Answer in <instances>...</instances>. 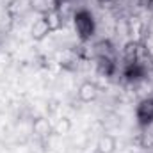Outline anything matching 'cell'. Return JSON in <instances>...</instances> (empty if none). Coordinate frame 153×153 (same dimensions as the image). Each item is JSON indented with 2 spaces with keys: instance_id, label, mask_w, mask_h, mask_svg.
I'll list each match as a JSON object with an SVG mask.
<instances>
[{
  "instance_id": "cell-1",
  "label": "cell",
  "mask_w": 153,
  "mask_h": 153,
  "mask_svg": "<svg viewBox=\"0 0 153 153\" xmlns=\"http://www.w3.org/2000/svg\"><path fill=\"white\" fill-rule=\"evenodd\" d=\"M73 23H75V30L76 34L80 36V39H91L93 36V32H94V22H93V16L87 13V11H78L75 14V20H73Z\"/></svg>"
},
{
  "instance_id": "cell-2",
  "label": "cell",
  "mask_w": 153,
  "mask_h": 153,
  "mask_svg": "<svg viewBox=\"0 0 153 153\" xmlns=\"http://www.w3.org/2000/svg\"><path fill=\"white\" fill-rule=\"evenodd\" d=\"M135 116L141 126H148L153 121V98H144L143 102H139L135 109Z\"/></svg>"
},
{
  "instance_id": "cell-3",
  "label": "cell",
  "mask_w": 153,
  "mask_h": 153,
  "mask_svg": "<svg viewBox=\"0 0 153 153\" xmlns=\"http://www.w3.org/2000/svg\"><path fill=\"white\" fill-rule=\"evenodd\" d=\"M50 32H52V30H50V27H48V22H46L45 14L39 16L38 20L32 23V27H30V34H32V39H34V41H43Z\"/></svg>"
},
{
  "instance_id": "cell-4",
  "label": "cell",
  "mask_w": 153,
  "mask_h": 153,
  "mask_svg": "<svg viewBox=\"0 0 153 153\" xmlns=\"http://www.w3.org/2000/svg\"><path fill=\"white\" fill-rule=\"evenodd\" d=\"M78 100L80 102H84V103H91V102H94L96 100V96H98V87H96V84H93V82H84L80 87H78Z\"/></svg>"
},
{
  "instance_id": "cell-5",
  "label": "cell",
  "mask_w": 153,
  "mask_h": 153,
  "mask_svg": "<svg viewBox=\"0 0 153 153\" xmlns=\"http://www.w3.org/2000/svg\"><path fill=\"white\" fill-rule=\"evenodd\" d=\"M116 148H117V141H116L114 135L111 134H105L100 137L98 141V146H96V152L98 153H114Z\"/></svg>"
},
{
  "instance_id": "cell-6",
  "label": "cell",
  "mask_w": 153,
  "mask_h": 153,
  "mask_svg": "<svg viewBox=\"0 0 153 153\" xmlns=\"http://www.w3.org/2000/svg\"><path fill=\"white\" fill-rule=\"evenodd\" d=\"M32 130L38 137H48L50 132H53V126L50 125V121L46 117H36L32 123Z\"/></svg>"
},
{
  "instance_id": "cell-7",
  "label": "cell",
  "mask_w": 153,
  "mask_h": 153,
  "mask_svg": "<svg viewBox=\"0 0 153 153\" xmlns=\"http://www.w3.org/2000/svg\"><path fill=\"white\" fill-rule=\"evenodd\" d=\"M45 18H46V22H48V27H50L52 32H57V30L62 29L64 20H62V14H61L57 9H50V11H46V13H45Z\"/></svg>"
},
{
  "instance_id": "cell-8",
  "label": "cell",
  "mask_w": 153,
  "mask_h": 153,
  "mask_svg": "<svg viewBox=\"0 0 153 153\" xmlns=\"http://www.w3.org/2000/svg\"><path fill=\"white\" fill-rule=\"evenodd\" d=\"M70 130H71V119L70 117H61L53 125V134H57V135H66V134H70Z\"/></svg>"
}]
</instances>
